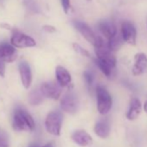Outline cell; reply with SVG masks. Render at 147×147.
Here are the masks:
<instances>
[{
  "mask_svg": "<svg viewBox=\"0 0 147 147\" xmlns=\"http://www.w3.org/2000/svg\"><path fill=\"white\" fill-rule=\"evenodd\" d=\"M94 131L101 138H107L110 134V125L107 120H100L94 125Z\"/></svg>",
  "mask_w": 147,
  "mask_h": 147,
  "instance_id": "2e32d148",
  "label": "cell"
},
{
  "mask_svg": "<svg viewBox=\"0 0 147 147\" xmlns=\"http://www.w3.org/2000/svg\"><path fill=\"white\" fill-rule=\"evenodd\" d=\"M142 111V104L137 98L131 100L128 112L126 113V118L129 120H135L139 116Z\"/></svg>",
  "mask_w": 147,
  "mask_h": 147,
  "instance_id": "9a60e30c",
  "label": "cell"
},
{
  "mask_svg": "<svg viewBox=\"0 0 147 147\" xmlns=\"http://www.w3.org/2000/svg\"><path fill=\"white\" fill-rule=\"evenodd\" d=\"M5 62L0 59V76L5 77Z\"/></svg>",
  "mask_w": 147,
  "mask_h": 147,
  "instance_id": "cb8c5ba5",
  "label": "cell"
},
{
  "mask_svg": "<svg viewBox=\"0 0 147 147\" xmlns=\"http://www.w3.org/2000/svg\"><path fill=\"white\" fill-rule=\"evenodd\" d=\"M122 42H123L122 36H119L118 33H117L112 38L108 39L107 46H108V48H109V49L111 51L114 52V51H117V50H119L120 49V47L122 45Z\"/></svg>",
  "mask_w": 147,
  "mask_h": 147,
  "instance_id": "ac0fdd59",
  "label": "cell"
},
{
  "mask_svg": "<svg viewBox=\"0 0 147 147\" xmlns=\"http://www.w3.org/2000/svg\"><path fill=\"white\" fill-rule=\"evenodd\" d=\"M73 24L88 42H90L94 46L96 44L100 36H96L95 33L94 32V30L87 24H85L82 21H74Z\"/></svg>",
  "mask_w": 147,
  "mask_h": 147,
  "instance_id": "52a82bcc",
  "label": "cell"
},
{
  "mask_svg": "<svg viewBox=\"0 0 147 147\" xmlns=\"http://www.w3.org/2000/svg\"><path fill=\"white\" fill-rule=\"evenodd\" d=\"M18 71L23 86L24 88L29 89L32 83V73L29 63L26 61L20 62L18 65Z\"/></svg>",
  "mask_w": 147,
  "mask_h": 147,
  "instance_id": "30bf717a",
  "label": "cell"
},
{
  "mask_svg": "<svg viewBox=\"0 0 147 147\" xmlns=\"http://www.w3.org/2000/svg\"><path fill=\"white\" fill-rule=\"evenodd\" d=\"M40 90L44 97L56 100L60 98V96L61 94L62 88L57 82H46L41 85Z\"/></svg>",
  "mask_w": 147,
  "mask_h": 147,
  "instance_id": "8992f818",
  "label": "cell"
},
{
  "mask_svg": "<svg viewBox=\"0 0 147 147\" xmlns=\"http://www.w3.org/2000/svg\"><path fill=\"white\" fill-rule=\"evenodd\" d=\"M95 62H96V65L98 66V67L100 68V70L104 74V75L108 78V77H111L112 76V74H113V68L111 67L108 64H107L106 62L100 61V60H98L96 58L95 60Z\"/></svg>",
  "mask_w": 147,
  "mask_h": 147,
  "instance_id": "d6986e66",
  "label": "cell"
},
{
  "mask_svg": "<svg viewBox=\"0 0 147 147\" xmlns=\"http://www.w3.org/2000/svg\"><path fill=\"white\" fill-rule=\"evenodd\" d=\"M0 27L1 28H4L5 30H11V26L8 24H0Z\"/></svg>",
  "mask_w": 147,
  "mask_h": 147,
  "instance_id": "484cf974",
  "label": "cell"
},
{
  "mask_svg": "<svg viewBox=\"0 0 147 147\" xmlns=\"http://www.w3.org/2000/svg\"><path fill=\"white\" fill-rule=\"evenodd\" d=\"M73 48H74V49H75L76 52H77L78 54L82 55V56H86V57L91 58L90 53L87 49H85L82 47H81L79 44H77V43H73Z\"/></svg>",
  "mask_w": 147,
  "mask_h": 147,
  "instance_id": "ffe728a7",
  "label": "cell"
},
{
  "mask_svg": "<svg viewBox=\"0 0 147 147\" xmlns=\"http://www.w3.org/2000/svg\"><path fill=\"white\" fill-rule=\"evenodd\" d=\"M12 126L14 130L22 131H33L35 129V121L31 115L23 108L16 109L13 115Z\"/></svg>",
  "mask_w": 147,
  "mask_h": 147,
  "instance_id": "6da1fadb",
  "label": "cell"
},
{
  "mask_svg": "<svg viewBox=\"0 0 147 147\" xmlns=\"http://www.w3.org/2000/svg\"><path fill=\"white\" fill-rule=\"evenodd\" d=\"M144 112L147 113V100L144 102Z\"/></svg>",
  "mask_w": 147,
  "mask_h": 147,
  "instance_id": "83f0119b",
  "label": "cell"
},
{
  "mask_svg": "<svg viewBox=\"0 0 147 147\" xmlns=\"http://www.w3.org/2000/svg\"><path fill=\"white\" fill-rule=\"evenodd\" d=\"M97 109L101 115H106L109 113L113 106V99L107 89L103 86L96 88Z\"/></svg>",
  "mask_w": 147,
  "mask_h": 147,
  "instance_id": "7a4b0ae2",
  "label": "cell"
},
{
  "mask_svg": "<svg viewBox=\"0 0 147 147\" xmlns=\"http://www.w3.org/2000/svg\"><path fill=\"white\" fill-rule=\"evenodd\" d=\"M42 30H44V31H46V32H48V33H54V32H55V30H56V29L54 27V26H52V25H43L42 26Z\"/></svg>",
  "mask_w": 147,
  "mask_h": 147,
  "instance_id": "d4e9b609",
  "label": "cell"
},
{
  "mask_svg": "<svg viewBox=\"0 0 147 147\" xmlns=\"http://www.w3.org/2000/svg\"><path fill=\"white\" fill-rule=\"evenodd\" d=\"M83 76H84V79L87 82V84L88 86H92L93 83H94V75L93 73L89 70H86L83 74Z\"/></svg>",
  "mask_w": 147,
  "mask_h": 147,
  "instance_id": "44dd1931",
  "label": "cell"
},
{
  "mask_svg": "<svg viewBox=\"0 0 147 147\" xmlns=\"http://www.w3.org/2000/svg\"><path fill=\"white\" fill-rule=\"evenodd\" d=\"M11 43L15 48H19V49L31 48L36 45V41L31 36L18 30L13 31L12 36L11 37Z\"/></svg>",
  "mask_w": 147,
  "mask_h": 147,
  "instance_id": "277c9868",
  "label": "cell"
},
{
  "mask_svg": "<svg viewBox=\"0 0 147 147\" xmlns=\"http://www.w3.org/2000/svg\"><path fill=\"white\" fill-rule=\"evenodd\" d=\"M61 107L67 113L74 114L76 113L78 109V100L75 93L68 91L64 94L61 100Z\"/></svg>",
  "mask_w": 147,
  "mask_h": 147,
  "instance_id": "5b68a950",
  "label": "cell"
},
{
  "mask_svg": "<svg viewBox=\"0 0 147 147\" xmlns=\"http://www.w3.org/2000/svg\"><path fill=\"white\" fill-rule=\"evenodd\" d=\"M61 6L66 14H68L70 9H71V4H70V0H61Z\"/></svg>",
  "mask_w": 147,
  "mask_h": 147,
  "instance_id": "7402d4cb",
  "label": "cell"
},
{
  "mask_svg": "<svg viewBox=\"0 0 147 147\" xmlns=\"http://www.w3.org/2000/svg\"><path fill=\"white\" fill-rule=\"evenodd\" d=\"M99 30L101 34L108 40L117 34L116 26L113 22L107 20H102L99 23Z\"/></svg>",
  "mask_w": 147,
  "mask_h": 147,
  "instance_id": "5bb4252c",
  "label": "cell"
},
{
  "mask_svg": "<svg viewBox=\"0 0 147 147\" xmlns=\"http://www.w3.org/2000/svg\"><path fill=\"white\" fill-rule=\"evenodd\" d=\"M121 36L124 42L126 43L135 46L136 45V36L137 30L135 26L128 21H125L121 24Z\"/></svg>",
  "mask_w": 147,
  "mask_h": 147,
  "instance_id": "ba28073f",
  "label": "cell"
},
{
  "mask_svg": "<svg viewBox=\"0 0 147 147\" xmlns=\"http://www.w3.org/2000/svg\"><path fill=\"white\" fill-rule=\"evenodd\" d=\"M18 58L16 48L8 42L0 43V59L5 62H12Z\"/></svg>",
  "mask_w": 147,
  "mask_h": 147,
  "instance_id": "9c48e42d",
  "label": "cell"
},
{
  "mask_svg": "<svg viewBox=\"0 0 147 147\" xmlns=\"http://www.w3.org/2000/svg\"><path fill=\"white\" fill-rule=\"evenodd\" d=\"M30 147H39L37 144H33V145H31ZM42 147H53V144H45L44 146H42Z\"/></svg>",
  "mask_w": 147,
  "mask_h": 147,
  "instance_id": "4316f807",
  "label": "cell"
},
{
  "mask_svg": "<svg viewBox=\"0 0 147 147\" xmlns=\"http://www.w3.org/2000/svg\"><path fill=\"white\" fill-rule=\"evenodd\" d=\"M62 124V115L59 112H50L45 119V127L49 133L54 136L61 134Z\"/></svg>",
  "mask_w": 147,
  "mask_h": 147,
  "instance_id": "3957f363",
  "label": "cell"
},
{
  "mask_svg": "<svg viewBox=\"0 0 147 147\" xmlns=\"http://www.w3.org/2000/svg\"><path fill=\"white\" fill-rule=\"evenodd\" d=\"M9 140L5 137V135L0 136V147H9Z\"/></svg>",
  "mask_w": 147,
  "mask_h": 147,
  "instance_id": "603a6c76",
  "label": "cell"
},
{
  "mask_svg": "<svg viewBox=\"0 0 147 147\" xmlns=\"http://www.w3.org/2000/svg\"><path fill=\"white\" fill-rule=\"evenodd\" d=\"M147 67V55L139 52L134 55V63L132 67V75L134 76H140L145 71Z\"/></svg>",
  "mask_w": 147,
  "mask_h": 147,
  "instance_id": "8fae6325",
  "label": "cell"
},
{
  "mask_svg": "<svg viewBox=\"0 0 147 147\" xmlns=\"http://www.w3.org/2000/svg\"><path fill=\"white\" fill-rule=\"evenodd\" d=\"M55 78L56 82L61 88L69 86L72 82V77L69 72L62 66H57L55 67Z\"/></svg>",
  "mask_w": 147,
  "mask_h": 147,
  "instance_id": "7c38bea8",
  "label": "cell"
},
{
  "mask_svg": "<svg viewBox=\"0 0 147 147\" xmlns=\"http://www.w3.org/2000/svg\"><path fill=\"white\" fill-rule=\"evenodd\" d=\"M43 94H42L40 89H35L32 90L30 94H29V102L30 105L32 106H37L39 104H41L43 100Z\"/></svg>",
  "mask_w": 147,
  "mask_h": 147,
  "instance_id": "e0dca14e",
  "label": "cell"
},
{
  "mask_svg": "<svg viewBox=\"0 0 147 147\" xmlns=\"http://www.w3.org/2000/svg\"><path fill=\"white\" fill-rule=\"evenodd\" d=\"M73 141L80 146H88L93 144L92 137L85 131L79 130L75 131L71 136Z\"/></svg>",
  "mask_w": 147,
  "mask_h": 147,
  "instance_id": "4fadbf2b",
  "label": "cell"
}]
</instances>
